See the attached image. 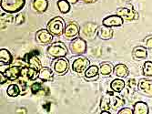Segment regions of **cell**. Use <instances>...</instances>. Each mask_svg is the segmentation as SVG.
Segmentation results:
<instances>
[{
  "label": "cell",
  "mask_w": 152,
  "mask_h": 114,
  "mask_svg": "<svg viewBox=\"0 0 152 114\" xmlns=\"http://www.w3.org/2000/svg\"><path fill=\"white\" fill-rule=\"evenodd\" d=\"M26 5V0H1V9L6 13L12 14L18 13Z\"/></svg>",
  "instance_id": "obj_1"
},
{
  "label": "cell",
  "mask_w": 152,
  "mask_h": 114,
  "mask_svg": "<svg viewBox=\"0 0 152 114\" xmlns=\"http://www.w3.org/2000/svg\"><path fill=\"white\" fill-rule=\"evenodd\" d=\"M47 52L50 58L58 59V58H65L68 53V49L63 42L58 41L50 44L47 49Z\"/></svg>",
  "instance_id": "obj_2"
},
{
  "label": "cell",
  "mask_w": 152,
  "mask_h": 114,
  "mask_svg": "<svg viewBox=\"0 0 152 114\" xmlns=\"http://www.w3.org/2000/svg\"><path fill=\"white\" fill-rule=\"evenodd\" d=\"M66 27L65 21L60 17H56L50 19L47 25V29L56 37H59L64 34V30Z\"/></svg>",
  "instance_id": "obj_3"
},
{
  "label": "cell",
  "mask_w": 152,
  "mask_h": 114,
  "mask_svg": "<svg viewBox=\"0 0 152 114\" xmlns=\"http://www.w3.org/2000/svg\"><path fill=\"white\" fill-rule=\"evenodd\" d=\"M88 49L87 41L80 37H77L76 38L72 39L69 43V50L71 54L75 56H81L85 54Z\"/></svg>",
  "instance_id": "obj_4"
},
{
  "label": "cell",
  "mask_w": 152,
  "mask_h": 114,
  "mask_svg": "<svg viewBox=\"0 0 152 114\" xmlns=\"http://www.w3.org/2000/svg\"><path fill=\"white\" fill-rule=\"evenodd\" d=\"M69 68V62L65 58L56 59L52 63V69L58 75H64Z\"/></svg>",
  "instance_id": "obj_5"
},
{
  "label": "cell",
  "mask_w": 152,
  "mask_h": 114,
  "mask_svg": "<svg viewBox=\"0 0 152 114\" xmlns=\"http://www.w3.org/2000/svg\"><path fill=\"white\" fill-rule=\"evenodd\" d=\"M116 14L127 21H133L139 18V13L133 7H119L118 8Z\"/></svg>",
  "instance_id": "obj_6"
},
{
  "label": "cell",
  "mask_w": 152,
  "mask_h": 114,
  "mask_svg": "<svg viewBox=\"0 0 152 114\" xmlns=\"http://www.w3.org/2000/svg\"><path fill=\"white\" fill-rule=\"evenodd\" d=\"M90 66V61L85 57H78L72 62L71 68L76 73H83Z\"/></svg>",
  "instance_id": "obj_7"
},
{
  "label": "cell",
  "mask_w": 152,
  "mask_h": 114,
  "mask_svg": "<svg viewBox=\"0 0 152 114\" xmlns=\"http://www.w3.org/2000/svg\"><path fill=\"white\" fill-rule=\"evenodd\" d=\"M79 32H80V28H79L78 25L75 22H70L67 25H66L63 35L66 39L72 40L79 35Z\"/></svg>",
  "instance_id": "obj_8"
},
{
  "label": "cell",
  "mask_w": 152,
  "mask_h": 114,
  "mask_svg": "<svg viewBox=\"0 0 152 114\" xmlns=\"http://www.w3.org/2000/svg\"><path fill=\"white\" fill-rule=\"evenodd\" d=\"M36 40L41 45L50 44L53 40V35L48 29H40L36 33Z\"/></svg>",
  "instance_id": "obj_9"
},
{
  "label": "cell",
  "mask_w": 152,
  "mask_h": 114,
  "mask_svg": "<svg viewBox=\"0 0 152 114\" xmlns=\"http://www.w3.org/2000/svg\"><path fill=\"white\" fill-rule=\"evenodd\" d=\"M123 23H124V19L119 16H118L117 14L116 15H110L102 20V25L108 27H118L121 26Z\"/></svg>",
  "instance_id": "obj_10"
},
{
  "label": "cell",
  "mask_w": 152,
  "mask_h": 114,
  "mask_svg": "<svg viewBox=\"0 0 152 114\" xmlns=\"http://www.w3.org/2000/svg\"><path fill=\"white\" fill-rule=\"evenodd\" d=\"M21 71H22V67L14 65V66H9L6 69L4 74L7 76L8 80L14 81V80H18L19 79L21 75Z\"/></svg>",
  "instance_id": "obj_11"
},
{
  "label": "cell",
  "mask_w": 152,
  "mask_h": 114,
  "mask_svg": "<svg viewBox=\"0 0 152 114\" xmlns=\"http://www.w3.org/2000/svg\"><path fill=\"white\" fill-rule=\"evenodd\" d=\"M137 90L146 96L152 97V81L147 79H140L137 84Z\"/></svg>",
  "instance_id": "obj_12"
},
{
  "label": "cell",
  "mask_w": 152,
  "mask_h": 114,
  "mask_svg": "<svg viewBox=\"0 0 152 114\" xmlns=\"http://www.w3.org/2000/svg\"><path fill=\"white\" fill-rule=\"evenodd\" d=\"M114 31L112 27H108L106 26H99L98 30H96V36H98L100 39L102 40H109L113 38Z\"/></svg>",
  "instance_id": "obj_13"
},
{
  "label": "cell",
  "mask_w": 152,
  "mask_h": 114,
  "mask_svg": "<svg viewBox=\"0 0 152 114\" xmlns=\"http://www.w3.org/2000/svg\"><path fill=\"white\" fill-rule=\"evenodd\" d=\"M113 74L117 77V78H119V79H125L129 76V68L123 63H119V64H117L115 67H114V69H113Z\"/></svg>",
  "instance_id": "obj_14"
},
{
  "label": "cell",
  "mask_w": 152,
  "mask_h": 114,
  "mask_svg": "<svg viewBox=\"0 0 152 114\" xmlns=\"http://www.w3.org/2000/svg\"><path fill=\"white\" fill-rule=\"evenodd\" d=\"M84 76L86 79L93 80V79H98L99 76V68L96 65H90L84 72Z\"/></svg>",
  "instance_id": "obj_15"
},
{
  "label": "cell",
  "mask_w": 152,
  "mask_h": 114,
  "mask_svg": "<svg viewBox=\"0 0 152 114\" xmlns=\"http://www.w3.org/2000/svg\"><path fill=\"white\" fill-rule=\"evenodd\" d=\"M54 77V71L52 68L48 67H42L39 70L38 79L42 81H50L53 79Z\"/></svg>",
  "instance_id": "obj_16"
},
{
  "label": "cell",
  "mask_w": 152,
  "mask_h": 114,
  "mask_svg": "<svg viewBox=\"0 0 152 114\" xmlns=\"http://www.w3.org/2000/svg\"><path fill=\"white\" fill-rule=\"evenodd\" d=\"M132 56H133V58L137 60H145L148 57V49L145 47L137 46V47L134 48V49L132 51Z\"/></svg>",
  "instance_id": "obj_17"
},
{
  "label": "cell",
  "mask_w": 152,
  "mask_h": 114,
  "mask_svg": "<svg viewBox=\"0 0 152 114\" xmlns=\"http://www.w3.org/2000/svg\"><path fill=\"white\" fill-rule=\"evenodd\" d=\"M33 8L37 13H45L48 8V0H34Z\"/></svg>",
  "instance_id": "obj_18"
},
{
  "label": "cell",
  "mask_w": 152,
  "mask_h": 114,
  "mask_svg": "<svg viewBox=\"0 0 152 114\" xmlns=\"http://www.w3.org/2000/svg\"><path fill=\"white\" fill-rule=\"evenodd\" d=\"M26 63H27V67H30V68L37 70V71H39L41 69V68H42L40 60L36 55H29L28 57H27Z\"/></svg>",
  "instance_id": "obj_19"
},
{
  "label": "cell",
  "mask_w": 152,
  "mask_h": 114,
  "mask_svg": "<svg viewBox=\"0 0 152 114\" xmlns=\"http://www.w3.org/2000/svg\"><path fill=\"white\" fill-rule=\"evenodd\" d=\"M99 68V75L102 77H108L113 73L114 67L109 62H103L100 64Z\"/></svg>",
  "instance_id": "obj_20"
},
{
  "label": "cell",
  "mask_w": 152,
  "mask_h": 114,
  "mask_svg": "<svg viewBox=\"0 0 152 114\" xmlns=\"http://www.w3.org/2000/svg\"><path fill=\"white\" fill-rule=\"evenodd\" d=\"M13 62V56L7 49H0V64L10 65Z\"/></svg>",
  "instance_id": "obj_21"
},
{
  "label": "cell",
  "mask_w": 152,
  "mask_h": 114,
  "mask_svg": "<svg viewBox=\"0 0 152 114\" xmlns=\"http://www.w3.org/2000/svg\"><path fill=\"white\" fill-rule=\"evenodd\" d=\"M125 86H126V83L125 81L123 80V79H115L114 80L111 81L110 83V89L113 92H121L124 89H125Z\"/></svg>",
  "instance_id": "obj_22"
},
{
  "label": "cell",
  "mask_w": 152,
  "mask_h": 114,
  "mask_svg": "<svg viewBox=\"0 0 152 114\" xmlns=\"http://www.w3.org/2000/svg\"><path fill=\"white\" fill-rule=\"evenodd\" d=\"M98 28H99V26L96 24L88 23L84 26V27H83V34L88 38H92L95 36V34H96Z\"/></svg>",
  "instance_id": "obj_23"
},
{
  "label": "cell",
  "mask_w": 152,
  "mask_h": 114,
  "mask_svg": "<svg viewBox=\"0 0 152 114\" xmlns=\"http://www.w3.org/2000/svg\"><path fill=\"white\" fill-rule=\"evenodd\" d=\"M134 114H148L149 109L146 102L144 101H137L133 106Z\"/></svg>",
  "instance_id": "obj_24"
},
{
  "label": "cell",
  "mask_w": 152,
  "mask_h": 114,
  "mask_svg": "<svg viewBox=\"0 0 152 114\" xmlns=\"http://www.w3.org/2000/svg\"><path fill=\"white\" fill-rule=\"evenodd\" d=\"M110 101H111V109L115 111L119 110L121 108H123L124 104H125V101L118 96L112 95V97L110 98Z\"/></svg>",
  "instance_id": "obj_25"
},
{
  "label": "cell",
  "mask_w": 152,
  "mask_h": 114,
  "mask_svg": "<svg viewBox=\"0 0 152 114\" xmlns=\"http://www.w3.org/2000/svg\"><path fill=\"white\" fill-rule=\"evenodd\" d=\"M20 93H21V89L19 87V85L16 84V83L10 84L7 89V96L11 97V98H16L18 95H20Z\"/></svg>",
  "instance_id": "obj_26"
},
{
  "label": "cell",
  "mask_w": 152,
  "mask_h": 114,
  "mask_svg": "<svg viewBox=\"0 0 152 114\" xmlns=\"http://www.w3.org/2000/svg\"><path fill=\"white\" fill-rule=\"evenodd\" d=\"M57 6L59 12L62 14H67L71 9V4L68 0H58L57 2Z\"/></svg>",
  "instance_id": "obj_27"
},
{
  "label": "cell",
  "mask_w": 152,
  "mask_h": 114,
  "mask_svg": "<svg viewBox=\"0 0 152 114\" xmlns=\"http://www.w3.org/2000/svg\"><path fill=\"white\" fill-rule=\"evenodd\" d=\"M100 110H109L111 109V101H110L109 96L102 97L100 101Z\"/></svg>",
  "instance_id": "obj_28"
},
{
  "label": "cell",
  "mask_w": 152,
  "mask_h": 114,
  "mask_svg": "<svg viewBox=\"0 0 152 114\" xmlns=\"http://www.w3.org/2000/svg\"><path fill=\"white\" fill-rule=\"evenodd\" d=\"M142 73L146 77H152V61H145L142 68Z\"/></svg>",
  "instance_id": "obj_29"
},
{
  "label": "cell",
  "mask_w": 152,
  "mask_h": 114,
  "mask_svg": "<svg viewBox=\"0 0 152 114\" xmlns=\"http://www.w3.org/2000/svg\"><path fill=\"white\" fill-rule=\"evenodd\" d=\"M30 90L33 94H37L41 90H43V86H42V84L39 82H35L31 85Z\"/></svg>",
  "instance_id": "obj_30"
},
{
  "label": "cell",
  "mask_w": 152,
  "mask_h": 114,
  "mask_svg": "<svg viewBox=\"0 0 152 114\" xmlns=\"http://www.w3.org/2000/svg\"><path fill=\"white\" fill-rule=\"evenodd\" d=\"M144 45H145V48L147 49H149V50H152V35H148L147 36L144 40Z\"/></svg>",
  "instance_id": "obj_31"
},
{
  "label": "cell",
  "mask_w": 152,
  "mask_h": 114,
  "mask_svg": "<svg viewBox=\"0 0 152 114\" xmlns=\"http://www.w3.org/2000/svg\"><path fill=\"white\" fill-rule=\"evenodd\" d=\"M25 21V16H24V14L23 13H18L17 17L15 18V24L19 26L21 24H23Z\"/></svg>",
  "instance_id": "obj_32"
},
{
  "label": "cell",
  "mask_w": 152,
  "mask_h": 114,
  "mask_svg": "<svg viewBox=\"0 0 152 114\" xmlns=\"http://www.w3.org/2000/svg\"><path fill=\"white\" fill-rule=\"evenodd\" d=\"M137 84H139V82H137L135 79H130L128 81L129 88L131 89V90H136L137 89Z\"/></svg>",
  "instance_id": "obj_33"
},
{
  "label": "cell",
  "mask_w": 152,
  "mask_h": 114,
  "mask_svg": "<svg viewBox=\"0 0 152 114\" xmlns=\"http://www.w3.org/2000/svg\"><path fill=\"white\" fill-rule=\"evenodd\" d=\"M118 114H134L133 109L129 108V107L121 108L119 110H118Z\"/></svg>",
  "instance_id": "obj_34"
},
{
  "label": "cell",
  "mask_w": 152,
  "mask_h": 114,
  "mask_svg": "<svg viewBox=\"0 0 152 114\" xmlns=\"http://www.w3.org/2000/svg\"><path fill=\"white\" fill-rule=\"evenodd\" d=\"M68 1H69L70 4L74 5V4L77 3L78 1H83V2L86 3V4H91V3H93L95 1V0H68Z\"/></svg>",
  "instance_id": "obj_35"
},
{
  "label": "cell",
  "mask_w": 152,
  "mask_h": 114,
  "mask_svg": "<svg viewBox=\"0 0 152 114\" xmlns=\"http://www.w3.org/2000/svg\"><path fill=\"white\" fill-rule=\"evenodd\" d=\"M7 80H8V79L7 78V76H6L3 72H0V83H1V84L3 85V84H5Z\"/></svg>",
  "instance_id": "obj_36"
},
{
  "label": "cell",
  "mask_w": 152,
  "mask_h": 114,
  "mask_svg": "<svg viewBox=\"0 0 152 114\" xmlns=\"http://www.w3.org/2000/svg\"><path fill=\"white\" fill-rule=\"evenodd\" d=\"M124 1H126V2H130L131 0H124Z\"/></svg>",
  "instance_id": "obj_37"
}]
</instances>
